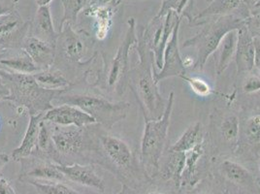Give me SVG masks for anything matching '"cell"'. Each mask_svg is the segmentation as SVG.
Wrapping results in <instances>:
<instances>
[{
	"mask_svg": "<svg viewBox=\"0 0 260 194\" xmlns=\"http://www.w3.org/2000/svg\"><path fill=\"white\" fill-rule=\"evenodd\" d=\"M183 62H184L185 69L191 67L192 65H193V67H194L195 62L193 61L192 57H190V56H185V57H184V58H183Z\"/></svg>",
	"mask_w": 260,
	"mask_h": 194,
	"instance_id": "41",
	"label": "cell"
},
{
	"mask_svg": "<svg viewBox=\"0 0 260 194\" xmlns=\"http://www.w3.org/2000/svg\"><path fill=\"white\" fill-rule=\"evenodd\" d=\"M53 0H35V2L37 3V5L39 7H42V6H49V4L52 2Z\"/></svg>",
	"mask_w": 260,
	"mask_h": 194,
	"instance_id": "42",
	"label": "cell"
},
{
	"mask_svg": "<svg viewBox=\"0 0 260 194\" xmlns=\"http://www.w3.org/2000/svg\"><path fill=\"white\" fill-rule=\"evenodd\" d=\"M87 151L96 162L116 175L124 187L137 188L152 180L145 171L140 158L129 145L118 136L109 133L100 124L96 127L86 126Z\"/></svg>",
	"mask_w": 260,
	"mask_h": 194,
	"instance_id": "1",
	"label": "cell"
},
{
	"mask_svg": "<svg viewBox=\"0 0 260 194\" xmlns=\"http://www.w3.org/2000/svg\"><path fill=\"white\" fill-rule=\"evenodd\" d=\"M218 169L220 175L229 183H233L241 189L247 190L249 193L260 194L259 187L254 177L239 162L225 159L220 163Z\"/></svg>",
	"mask_w": 260,
	"mask_h": 194,
	"instance_id": "12",
	"label": "cell"
},
{
	"mask_svg": "<svg viewBox=\"0 0 260 194\" xmlns=\"http://www.w3.org/2000/svg\"><path fill=\"white\" fill-rule=\"evenodd\" d=\"M10 95H11L10 87L5 83V81L0 77V100L9 99Z\"/></svg>",
	"mask_w": 260,
	"mask_h": 194,
	"instance_id": "37",
	"label": "cell"
},
{
	"mask_svg": "<svg viewBox=\"0 0 260 194\" xmlns=\"http://www.w3.org/2000/svg\"><path fill=\"white\" fill-rule=\"evenodd\" d=\"M181 78L188 84L190 89L198 96L207 97L215 93L213 88L207 83L206 81L199 77H193V76L190 77V76L184 74Z\"/></svg>",
	"mask_w": 260,
	"mask_h": 194,
	"instance_id": "32",
	"label": "cell"
},
{
	"mask_svg": "<svg viewBox=\"0 0 260 194\" xmlns=\"http://www.w3.org/2000/svg\"><path fill=\"white\" fill-rule=\"evenodd\" d=\"M174 91L170 92L162 116L157 119H145V128L142 136L140 161L145 171L153 180L159 172L160 160L165 150L168 131L173 112Z\"/></svg>",
	"mask_w": 260,
	"mask_h": 194,
	"instance_id": "4",
	"label": "cell"
},
{
	"mask_svg": "<svg viewBox=\"0 0 260 194\" xmlns=\"http://www.w3.org/2000/svg\"><path fill=\"white\" fill-rule=\"evenodd\" d=\"M194 2L195 0H164L160 10L156 15L164 17L168 12L174 11L181 17H185L190 23H193V17L190 14Z\"/></svg>",
	"mask_w": 260,
	"mask_h": 194,
	"instance_id": "30",
	"label": "cell"
},
{
	"mask_svg": "<svg viewBox=\"0 0 260 194\" xmlns=\"http://www.w3.org/2000/svg\"><path fill=\"white\" fill-rule=\"evenodd\" d=\"M127 30L124 35L122 42L118 48L117 54L113 58L112 62L105 70L104 85L106 88L112 89L119 95L124 93L128 86L129 79L130 59L129 54L132 48L137 47V27L134 18H130L127 21Z\"/></svg>",
	"mask_w": 260,
	"mask_h": 194,
	"instance_id": "7",
	"label": "cell"
},
{
	"mask_svg": "<svg viewBox=\"0 0 260 194\" xmlns=\"http://www.w3.org/2000/svg\"><path fill=\"white\" fill-rule=\"evenodd\" d=\"M147 194H167V193H163V192H157V191H153V192H149V193Z\"/></svg>",
	"mask_w": 260,
	"mask_h": 194,
	"instance_id": "45",
	"label": "cell"
},
{
	"mask_svg": "<svg viewBox=\"0 0 260 194\" xmlns=\"http://www.w3.org/2000/svg\"><path fill=\"white\" fill-rule=\"evenodd\" d=\"M240 127L241 122L238 116L232 113L225 115L221 119L218 126L219 136L234 151H236L238 145Z\"/></svg>",
	"mask_w": 260,
	"mask_h": 194,
	"instance_id": "28",
	"label": "cell"
},
{
	"mask_svg": "<svg viewBox=\"0 0 260 194\" xmlns=\"http://www.w3.org/2000/svg\"><path fill=\"white\" fill-rule=\"evenodd\" d=\"M243 91L247 94L256 93L260 91V75L249 74L243 82Z\"/></svg>",
	"mask_w": 260,
	"mask_h": 194,
	"instance_id": "33",
	"label": "cell"
},
{
	"mask_svg": "<svg viewBox=\"0 0 260 194\" xmlns=\"http://www.w3.org/2000/svg\"><path fill=\"white\" fill-rule=\"evenodd\" d=\"M33 77L39 86L49 90H67L72 86V83L60 71L51 68L41 70L33 74Z\"/></svg>",
	"mask_w": 260,
	"mask_h": 194,
	"instance_id": "25",
	"label": "cell"
},
{
	"mask_svg": "<svg viewBox=\"0 0 260 194\" xmlns=\"http://www.w3.org/2000/svg\"><path fill=\"white\" fill-rule=\"evenodd\" d=\"M0 64L4 65L11 69L12 71L21 74L33 75L41 71V69L34 63L32 58L23 50L14 56L6 57L5 54L2 58H0Z\"/></svg>",
	"mask_w": 260,
	"mask_h": 194,
	"instance_id": "27",
	"label": "cell"
},
{
	"mask_svg": "<svg viewBox=\"0 0 260 194\" xmlns=\"http://www.w3.org/2000/svg\"><path fill=\"white\" fill-rule=\"evenodd\" d=\"M22 49L41 70L49 69L54 64L55 46L31 35H27L22 40Z\"/></svg>",
	"mask_w": 260,
	"mask_h": 194,
	"instance_id": "16",
	"label": "cell"
},
{
	"mask_svg": "<svg viewBox=\"0 0 260 194\" xmlns=\"http://www.w3.org/2000/svg\"><path fill=\"white\" fill-rule=\"evenodd\" d=\"M254 67L258 70L260 75V37H254Z\"/></svg>",
	"mask_w": 260,
	"mask_h": 194,
	"instance_id": "38",
	"label": "cell"
},
{
	"mask_svg": "<svg viewBox=\"0 0 260 194\" xmlns=\"http://www.w3.org/2000/svg\"><path fill=\"white\" fill-rule=\"evenodd\" d=\"M0 77L10 87V100L30 110V115L46 113L54 107L53 100L65 90H49L39 86L33 75L0 69Z\"/></svg>",
	"mask_w": 260,
	"mask_h": 194,
	"instance_id": "5",
	"label": "cell"
},
{
	"mask_svg": "<svg viewBox=\"0 0 260 194\" xmlns=\"http://www.w3.org/2000/svg\"><path fill=\"white\" fill-rule=\"evenodd\" d=\"M259 11L252 13L249 17L245 18L246 26L253 37H260V8Z\"/></svg>",
	"mask_w": 260,
	"mask_h": 194,
	"instance_id": "34",
	"label": "cell"
},
{
	"mask_svg": "<svg viewBox=\"0 0 260 194\" xmlns=\"http://www.w3.org/2000/svg\"><path fill=\"white\" fill-rule=\"evenodd\" d=\"M200 194H209V193H206V192H202V193H200Z\"/></svg>",
	"mask_w": 260,
	"mask_h": 194,
	"instance_id": "47",
	"label": "cell"
},
{
	"mask_svg": "<svg viewBox=\"0 0 260 194\" xmlns=\"http://www.w3.org/2000/svg\"><path fill=\"white\" fill-rule=\"evenodd\" d=\"M185 165V153L168 150V155L159 167L158 175L164 181H170L177 188L182 186V176Z\"/></svg>",
	"mask_w": 260,
	"mask_h": 194,
	"instance_id": "19",
	"label": "cell"
},
{
	"mask_svg": "<svg viewBox=\"0 0 260 194\" xmlns=\"http://www.w3.org/2000/svg\"><path fill=\"white\" fill-rule=\"evenodd\" d=\"M10 156L4 152H0V170L9 162Z\"/></svg>",
	"mask_w": 260,
	"mask_h": 194,
	"instance_id": "39",
	"label": "cell"
},
{
	"mask_svg": "<svg viewBox=\"0 0 260 194\" xmlns=\"http://www.w3.org/2000/svg\"><path fill=\"white\" fill-rule=\"evenodd\" d=\"M111 2V0H91L89 6H105Z\"/></svg>",
	"mask_w": 260,
	"mask_h": 194,
	"instance_id": "40",
	"label": "cell"
},
{
	"mask_svg": "<svg viewBox=\"0 0 260 194\" xmlns=\"http://www.w3.org/2000/svg\"><path fill=\"white\" fill-rule=\"evenodd\" d=\"M115 9L110 3L105 6H88L85 9V15L95 20L96 37L99 40H104L107 37Z\"/></svg>",
	"mask_w": 260,
	"mask_h": 194,
	"instance_id": "20",
	"label": "cell"
},
{
	"mask_svg": "<svg viewBox=\"0 0 260 194\" xmlns=\"http://www.w3.org/2000/svg\"><path fill=\"white\" fill-rule=\"evenodd\" d=\"M43 119L46 122L63 126L74 125L77 127H86L98 123L95 119L83 110L67 104L58 105L47 111L44 114Z\"/></svg>",
	"mask_w": 260,
	"mask_h": 194,
	"instance_id": "11",
	"label": "cell"
},
{
	"mask_svg": "<svg viewBox=\"0 0 260 194\" xmlns=\"http://www.w3.org/2000/svg\"><path fill=\"white\" fill-rule=\"evenodd\" d=\"M258 156L260 153V113L249 116L240 127L238 145L236 152Z\"/></svg>",
	"mask_w": 260,
	"mask_h": 194,
	"instance_id": "14",
	"label": "cell"
},
{
	"mask_svg": "<svg viewBox=\"0 0 260 194\" xmlns=\"http://www.w3.org/2000/svg\"><path fill=\"white\" fill-rule=\"evenodd\" d=\"M0 194H17L10 183L2 177H0Z\"/></svg>",
	"mask_w": 260,
	"mask_h": 194,
	"instance_id": "36",
	"label": "cell"
},
{
	"mask_svg": "<svg viewBox=\"0 0 260 194\" xmlns=\"http://www.w3.org/2000/svg\"><path fill=\"white\" fill-rule=\"evenodd\" d=\"M258 170H259V172H260V159H259V161H258Z\"/></svg>",
	"mask_w": 260,
	"mask_h": 194,
	"instance_id": "46",
	"label": "cell"
},
{
	"mask_svg": "<svg viewBox=\"0 0 260 194\" xmlns=\"http://www.w3.org/2000/svg\"><path fill=\"white\" fill-rule=\"evenodd\" d=\"M56 105H72L83 110L96 120L98 124L110 130L116 123L125 119L131 104L124 101H112L92 91L69 92L68 89L55 97Z\"/></svg>",
	"mask_w": 260,
	"mask_h": 194,
	"instance_id": "3",
	"label": "cell"
},
{
	"mask_svg": "<svg viewBox=\"0 0 260 194\" xmlns=\"http://www.w3.org/2000/svg\"><path fill=\"white\" fill-rule=\"evenodd\" d=\"M206 25L192 38L187 39L183 47H192L196 51L194 69L202 70L206 64L209 57L214 54L218 48L221 40L228 33L239 30L246 25L245 18L236 15L220 16L217 20L204 22Z\"/></svg>",
	"mask_w": 260,
	"mask_h": 194,
	"instance_id": "6",
	"label": "cell"
},
{
	"mask_svg": "<svg viewBox=\"0 0 260 194\" xmlns=\"http://www.w3.org/2000/svg\"><path fill=\"white\" fill-rule=\"evenodd\" d=\"M204 143L197 145L192 150L185 152V165L184 173L182 176V186L190 185L192 186L198 182L197 171L198 163L201 157L204 155Z\"/></svg>",
	"mask_w": 260,
	"mask_h": 194,
	"instance_id": "26",
	"label": "cell"
},
{
	"mask_svg": "<svg viewBox=\"0 0 260 194\" xmlns=\"http://www.w3.org/2000/svg\"><path fill=\"white\" fill-rule=\"evenodd\" d=\"M44 114H35L30 115L29 123L27 130L25 131L23 140L19 148L13 151L12 157L16 161H20L22 158L31 156L37 150L38 135L40 130V123L43 120Z\"/></svg>",
	"mask_w": 260,
	"mask_h": 194,
	"instance_id": "18",
	"label": "cell"
},
{
	"mask_svg": "<svg viewBox=\"0 0 260 194\" xmlns=\"http://www.w3.org/2000/svg\"><path fill=\"white\" fill-rule=\"evenodd\" d=\"M236 45H237V30H232L228 33L224 38L221 40L217 51V75H221L226 69L233 59H235L236 54Z\"/></svg>",
	"mask_w": 260,
	"mask_h": 194,
	"instance_id": "22",
	"label": "cell"
},
{
	"mask_svg": "<svg viewBox=\"0 0 260 194\" xmlns=\"http://www.w3.org/2000/svg\"><path fill=\"white\" fill-rule=\"evenodd\" d=\"M64 26L65 29L62 28L61 34H59V38L63 43V52L70 60L80 63L84 56V44L71 25L65 24Z\"/></svg>",
	"mask_w": 260,
	"mask_h": 194,
	"instance_id": "23",
	"label": "cell"
},
{
	"mask_svg": "<svg viewBox=\"0 0 260 194\" xmlns=\"http://www.w3.org/2000/svg\"><path fill=\"white\" fill-rule=\"evenodd\" d=\"M123 1H130V0H111L110 4H111L113 7L117 8V7L119 6V4H120L121 2H123Z\"/></svg>",
	"mask_w": 260,
	"mask_h": 194,
	"instance_id": "43",
	"label": "cell"
},
{
	"mask_svg": "<svg viewBox=\"0 0 260 194\" xmlns=\"http://www.w3.org/2000/svg\"><path fill=\"white\" fill-rule=\"evenodd\" d=\"M91 0H60L63 6V17L60 22V31L65 24L74 25L77 22L78 16L90 4Z\"/></svg>",
	"mask_w": 260,
	"mask_h": 194,
	"instance_id": "29",
	"label": "cell"
},
{
	"mask_svg": "<svg viewBox=\"0 0 260 194\" xmlns=\"http://www.w3.org/2000/svg\"><path fill=\"white\" fill-rule=\"evenodd\" d=\"M22 170L20 180H36L44 182H64L67 181L64 175L57 168L56 164L44 159L43 157H25L22 158Z\"/></svg>",
	"mask_w": 260,
	"mask_h": 194,
	"instance_id": "9",
	"label": "cell"
},
{
	"mask_svg": "<svg viewBox=\"0 0 260 194\" xmlns=\"http://www.w3.org/2000/svg\"><path fill=\"white\" fill-rule=\"evenodd\" d=\"M50 132L56 152V162L61 155H78L80 152L87 151L86 127L54 124Z\"/></svg>",
	"mask_w": 260,
	"mask_h": 194,
	"instance_id": "8",
	"label": "cell"
},
{
	"mask_svg": "<svg viewBox=\"0 0 260 194\" xmlns=\"http://www.w3.org/2000/svg\"><path fill=\"white\" fill-rule=\"evenodd\" d=\"M254 53V37L245 25L237 30L235 61L238 74L249 73L253 70Z\"/></svg>",
	"mask_w": 260,
	"mask_h": 194,
	"instance_id": "15",
	"label": "cell"
},
{
	"mask_svg": "<svg viewBox=\"0 0 260 194\" xmlns=\"http://www.w3.org/2000/svg\"><path fill=\"white\" fill-rule=\"evenodd\" d=\"M57 168L64 175L66 180L96 189L104 192L106 186L104 181L95 172L92 165H81L74 163L72 165L56 164Z\"/></svg>",
	"mask_w": 260,
	"mask_h": 194,
	"instance_id": "13",
	"label": "cell"
},
{
	"mask_svg": "<svg viewBox=\"0 0 260 194\" xmlns=\"http://www.w3.org/2000/svg\"><path fill=\"white\" fill-rule=\"evenodd\" d=\"M137 37L139 63L130 70L128 86L139 103L144 119H159L165 111L168 98L164 99L159 91L158 82L154 76V56L142 35L141 29H138Z\"/></svg>",
	"mask_w": 260,
	"mask_h": 194,
	"instance_id": "2",
	"label": "cell"
},
{
	"mask_svg": "<svg viewBox=\"0 0 260 194\" xmlns=\"http://www.w3.org/2000/svg\"><path fill=\"white\" fill-rule=\"evenodd\" d=\"M242 2L243 0H212L205 9L195 16L193 22L199 25L207 18L231 15V13L238 8Z\"/></svg>",
	"mask_w": 260,
	"mask_h": 194,
	"instance_id": "24",
	"label": "cell"
},
{
	"mask_svg": "<svg viewBox=\"0 0 260 194\" xmlns=\"http://www.w3.org/2000/svg\"><path fill=\"white\" fill-rule=\"evenodd\" d=\"M205 140V132L203 125L200 121H196L193 124L189 125L180 139L177 141L173 146L169 148L172 151L179 152H187L192 150L197 145L203 144Z\"/></svg>",
	"mask_w": 260,
	"mask_h": 194,
	"instance_id": "21",
	"label": "cell"
},
{
	"mask_svg": "<svg viewBox=\"0 0 260 194\" xmlns=\"http://www.w3.org/2000/svg\"><path fill=\"white\" fill-rule=\"evenodd\" d=\"M181 22L176 24L172 36L166 45L163 54L162 68L159 70V72H154L155 80L158 83L172 77L181 78L185 74V67L179 48V31Z\"/></svg>",
	"mask_w": 260,
	"mask_h": 194,
	"instance_id": "10",
	"label": "cell"
},
{
	"mask_svg": "<svg viewBox=\"0 0 260 194\" xmlns=\"http://www.w3.org/2000/svg\"><path fill=\"white\" fill-rule=\"evenodd\" d=\"M25 183L33 185L40 194H81L70 186L59 182H40L36 180H27Z\"/></svg>",
	"mask_w": 260,
	"mask_h": 194,
	"instance_id": "31",
	"label": "cell"
},
{
	"mask_svg": "<svg viewBox=\"0 0 260 194\" xmlns=\"http://www.w3.org/2000/svg\"><path fill=\"white\" fill-rule=\"evenodd\" d=\"M19 0H0V16L15 11Z\"/></svg>",
	"mask_w": 260,
	"mask_h": 194,
	"instance_id": "35",
	"label": "cell"
},
{
	"mask_svg": "<svg viewBox=\"0 0 260 194\" xmlns=\"http://www.w3.org/2000/svg\"><path fill=\"white\" fill-rule=\"evenodd\" d=\"M223 194H231V192L229 191V189H228V188H225V189H224V191H223Z\"/></svg>",
	"mask_w": 260,
	"mask_h": 194,
	"instance_id": "44",
	"label": "cell"
},
{
	"mask_svg": "<svg viewBox=\"0 0 260 194\" xmlns=\"http://www.w3.org/2000/svg\"><path fill=\"white\" fill-rule=\"evenodd\" d=\"M59 34L54 30L50 7H39L32 21L29 22V35L55 46Z\"/></svg>",
	"mask_w": 260,
	"mask_h": 194,
	"instance_id": "17",
	"label": "cell"
}]
</instances>
